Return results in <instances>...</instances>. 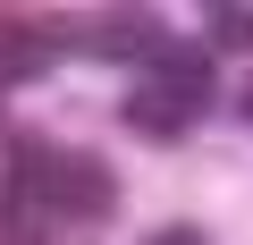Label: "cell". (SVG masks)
I'll return each mask as SVG.
<instances>
[{
  "instance_id": "obj_5",
  "label": "cell",
  "mask_w": 253,
  "mask_h": 245,
  "mask_svg": "<svg viewBox=\"0 0 253 245\" xmlns=\"http://www.w3.org/2000/svg\"><path fill=\"white\" fill-rule=\"evenodd\" d=\"M211 51H253V9H211Z\"/></svg>"
},
{
  "instance_id": "obj_8",
  "label": "cell",
  "mask_w": 253,
  "mask_h": 245,
  "mask_svg": "<svg viewBox=\"0 0 253 245\" xmlns=\"http://www.w3.org/2000/svg\"><path fill=\"white\" fill-rule=\"evenodd\" d=\"M0 136H9V118H0Z\"/></svg>"
},
{
  "instance_id": "obj_6",
  "label": "cell",
  "mask_w": 253,
  "mask_h": 245,
  "mask_svg": "<svg viewBox=\"0 0 253 245\" xmlns=\"http://www.w3.org/2000/svg\"><path fill=\"white\" fill-rule=\"evenodd\" d=\"M144 245H203V228H186V220H177V228H152Z\"/></svg>"
},
{
  "instance_id": "obj_7",
  "label": "cell",
  "mask_w": 253,
  "mask_h": 245,
  "mask_svg": "<svg viewBox=\"0 0 253 245\" xmlns=\"http://www.w3.org/2000/svg\"><path fill=\"white\" fill-rule=\"evenodd\" d=\"M236 118H245V127H253V76H245V93H236Z\"/></svg>"
},
{
  "instance_id": "obj_1",
  "label": "cell",
  "mask_w": 253,
  "mask_h": 245,
  "mask_svg": "<svg viewBox=\"0 0 253 245\" xmlns=\"http://www.w3.org/2000/svg\"><path fill=\"white\" fill-rule=\"evenodd\" d=\"M211 101H219V85H211V51L169 43V51L144 68V85L126 93V127H135L144 144H177V136L203 127V110H211Z\"/></svg>"
},
{
  "instance_id": "obj_3",
  "label": "cell",
  "mask_w": 253,
  "mask_h": 245,
  "mask_svg": "<svg viewBox=\"0 0 253 245\" xmlns=\"http://www.w3.org/2000/svg\"><path fill=\"white\" fill-rule=\"evenodd\" d=\"M76 51H93V59H161L169 51V34H161V17L152 9H110V17H93L84 34H76Z\"/></svg>"
},
{
  "instance_id": "obj_4",
  "label": "cell",
  "mask_w": 253,
  "mask_h": 245,
  "mask_svg": "<svg viewBox=\"0 0 253 245\" xmlns=\"http://www.w3.org/2000/svg\"><path fill=\"white\" fill-rule=\"evenodd\" d=\"M59 59V34L34 26V17H0V85H26Z\"/></svg>"
},
{
  "instance_id": "obj_2",
  "label": "cell",
  "mask_w": 253,
  "mask_h": 245,
  "mask_svg": "<svg viewBox=\"0 0 253 245\" xmlns=\"http://www.w3.org/2000/svg\"><path fill=\"white\" fill-rule=\"evenodd\" d=\"M34 211L51 220H110L118 211V178L101 152H76V144H51L42 169H34Z\"/></svg>"
}]
</instances>
